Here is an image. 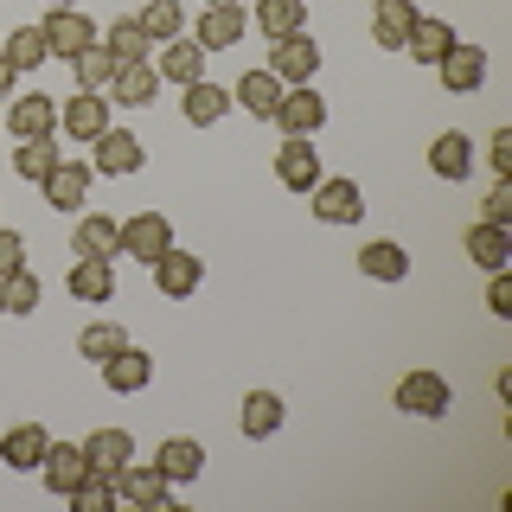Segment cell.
<instances>
[{
    "instance_id": "cell-1",
    "label": "cell",
    "mask_w": 512,
    "mask_h": 512,
    "mask_svg": "<svg viewBox=\"0 0 512 512\" xmlns=\"http://www.w3.org/2000/svg\"><path fill=\"white\" fill-rule=\"evenodd\" d=\"M39 32H45V45H52V58H64V64H71V58H84L90 45L103 39V32H96V20H90L84 7H52V13L39 20Z\"/></svg>"
},
{
    "instance_id": "cell-2",
    "label": "cell",
    "mask_w": 512,
    "mask_h": 512,
    "mask_svg": "<svg viewBox=\"0 0 512 512\" xmlns=\"http://www.w3.org/2000/svg\"><path fill=\"white\" fill-rule=\"evenodd\" d=\"M141 160H148V148H141V135H135V128H116V122H109L103 135L90 141V173L128 180V173H141Z\"/></svg>"
},
{
    "instance_id": "cell-3",
    "label": "cell",
    "mask_w": 512,
    "mask_h": 512,
    "mask_svg": "<svg viewBox=\"0 0 512 512\" xmlns=\"http://www.w3.org/2000/svg\"><path fill=\"white\" fill-rule=\"evenodd\" d=\"M116 500L135 506V512H167L173 506V480L154 468V461H128L116 474Z\"/></svg>"
},
{
    "instance_id": "cell-4",
    "label": "cell",
    "mask_w": 512,
    "mask_h": 512,
    "mask_svg": "<svg viewBox=\"0 0 512 512\" xmlns=\"http://www.w3.org/2000/svg\"><path fill=\"white\" fill-rule=\"evenodd\" d=\"M109 109H116V103H109L103 90H77V96H64V103H58V135H71V141H84V148H90V141L109 128Z\"/></svg>"
},
{
    "instance_id": "cell-5",
    "label": "cell",
    "mask_w": 512,
    "mask_h": 512,
    "mask_svg": "<svg viewBox=\"0 0 512 512\" xmlns=\"http://www.w3.org/2000/svg\"><path fill=\"white\" fill-rule=\"evenodd\" d=\"M90 180H96L90 160H64L58 154V167L39 180V192H45V205H52V212H84V205H90Z\"/></svg>"
},
{
    "instance_id": "cell-6",
    "label": "cell",
    "mask_w": 512,
    "mask_h": 512,
    "mask_svg": "<svg viewBox=\"0 0 512 512\" xmlns=\"http://www.w3.org/2000/svg\"><path fill=\"white\" fill-rule=\"evenodd\" d=\"M148 269H154V288H160L167 301L199 295V282H205V256H192V250H180V244H173V250H160Z\"/></svg>"
},
{
    "instance_id": "cell-7",
    "label": "cell",
    "mask_w": 512,
    "mask_h": 512,
    "mask_svg": "<svg viewBox=\"0 0 512 512\" xmlns=\"http://www.w3.org/2000/svg\"><path fill=\"white\" fill-rule=\"evenodd\" d=\"M276 128L282 135H320L327 128V96L314 84H288L282 103H276Z\"/></svg>"
},
{
    "instance_id": "cell-8",
    "label": "cell",
    "mask_w": 512,
    "mask_h": 512,
    "mask_svg": "<svg viewBox=\"0 0 512 512\" xmlns=\"http://www.w3.org/2000/svg\"><path fill=\"white\" fill-rule=\"evenodd\" d=\"M308 212L320 224H359L365 218V192H359V180H327V173H320V186L308 192Z\"/></svg>"
},
{
    "instance_id": "cell-9",
    "label": "cell",
    "mask_w": 512,
    "mask_h": 512,
    "mask_svg": "<svg viewBox=\"0 0 512 512\" xmlns=\"http://www.w3.org/2000/svg\"><path fill=\"white\" fill-rule=\"evenodd\" d=\"M244 32H250V7H237V0H218V7H199V26H192V39H199L205 52H231Z\"/></svg>"
},
{
    "instance_id": "cell-10",
    "label": "cell",
    "mask_w": 512,
    "mask_h": 512,
    "mask_svg": "<svg viewBox=\"0 0 512 512\" xmlns=\"http://www.w3.org/2000/svg\"><path fill=\"white\" fill-rule=\"evenodd\" d=\"M7 135L13 141H52L58 135V103L39 96V90L13 96V103H7Z\"/></svg>"
},
{
    "instance_id": "cell-11",
    "label": "cell",
    "mask_w": 512,
    "mask_h": 512,
    "mask_svg": "<svg viewBox=\"0 0 512 512\" xmlns=\"http://www.w3.org/2000/svg\"><path fill=\"white\" fill-rule=\"evenodd\" d=\"M455 404V391H448L442 372H404L397 378V410L404 416H448Z\"/></svg>"
},
{
    "instance_id": "cell-12",
    "label": "cell",
    "mask_w": 512,
    "mask_h": 512,
    "mask_svg": "<svg viewBox=\"0 0 512 512\" xmlns=\"http://www.w3.org/2000/svg\"><path fill=\"white\" fill-rule=\"evenodd\" d=\"M436 77H442V90H448V96H468V90L487 84V52L455 39V45H448V52L436 58Z\"/></svg>"
},
{
    "instance_id": "cell-13",
    "label": "cell",
    "mask_w": 512,
    "mask_h": 512,
    "mask_svg": "<svg viewBox=\"0 0 512 512\" xmlns=\"http://www.w3.org/2000/svg\"><path fill=\"white\" fill-rule=\"evenodd\" d=\"M154 90H160V71H154V58L116 64V71H109V84H103V96H109L116 109H141V103H154Z\"/></svg>"
},
{
    "instance_id": "cell-14",
    "label": "cell",
    "mask_w": 512,
    "mask_h": 512,
    "mask_svg": "<svg viewBox=\"0 0 512 512\" xmlns=\"http://www.w3.org/2000/svg\"><path fill=\"white\" fill-rule=\"evenodd\" d=\"M269 71H276L282 84H314V71H320L314 32H288V39H276V52H269Z\"/></svg>"
},
{
    "instance_id": "cell-15",
    "label": "cell",
    "mask_w": 512,
    "mask_h": 512,
    "mask_svg": "<svg viewBox=\"0 0 512 512\" xmlns=\"http://www.w3.org/2000/svg\"><path fill=\"white\" fill-rule=\"evenodd\" d=\"M276 180L288 192H314L320 186V154H314V135H288L276 148Z\"/></svg>"
},
{
    "instance_id": "cell-16",
    "label": "cell",
    "mask_w": 512,
    "mask_h": 512,
    "mask_svg": "<svg viewBox=\"0 0 512 512\" xmlns=\"http://www.w3.org/2000/svg\"><path fill=\"white\" fill-rule=\"evenodd\" d=\"M160 250H173V224L160 218V212L122 218V256H135V263H154Z\"/></svg>"
},
{
    "instance_id": "cell-17",
    "label": "cell",
    "mask_w": 512,
    "mask_h": 512,
    "mask_svg": "<svg viewBox=\"0 0 512 512\" xmlns=\"http://www.w3.org/2000/svg\"><path fill=\"white\" fill-rule=\"evenodd\" d=\"M64 288H71L77 301H90V308H103V301H116V263H109V256H77Z\"/></svg>"
},
{
    "instance_id": "cell-18",
    "label": "cell",
    "mask_w": 512,
    "mask_h": 512,
    "mask_svg": "<svg viewBox=\"0 0 512 512\" xmlns=\"http://www.w3.org/2000/svg\"><path fill=\"white\" fill-rule=\"evenodd\" d=\"M39 474H45V493L71 500V487L90 474V461H84V442H52V448H45V461H39Z\"/></svg>"
},
{
    "instance_id": "cell-19",
    "label": "cell",
    "mask_w": 512,
    "mask_h": 512,
    "mask_svg": "<svg viewBox=\"0 0 512 512\" xmlns=\"http://www.w3.org/2000/svg\"><path fill=\"white\" fill-rule=\"evenodd\" d=\"M154 52H160V58H154V71L167 77V84H180V90H186V84H199V77H205V58H212L199 39H167V45H154Z\"/></svg>"
},
{
    "instance_id": "cell-20",
    "label": "cell",
    "mask_w": 512,
    "mask_h": 512,
    "mask_svg": "<svg viewBox=\"0 0 512 512\" xmlns=\"http://www.w3.org/2000/svg\"><path fill=\"white\" fill-rule=\"evenodd\" d=\"M276 103H282V77L269 71V64H263V71H244V77H237L231 109H250L256 122H276Z\"/></svg>"
},
{
    "instance_id": "cell-21",
    "label": "cell",
    "mask_w": 512,
    "mask_h": 512,
    "mask_svg": "<svg viewBox=\"0 0 512 512\" xmlns=\"http://www.w3.org/2000/svg\"><path fill=\"white\" fill-rule=\"evenodd\" d=\"M103 384L116 397H135V391H148L154 384V352H141V346H122L116 359H103Z\"/></svg>"
},
{
    "instance_id": "cell-22",
    "label": "cell",
    "mask_w": 512,
    "mask_h": 512,
    "mask_svg": "<svg viewBox=\"0 0 512 512\" xmlns=\"http://www.w3.org/2000/svg\"><path fill=\"white\" fill-rule=\"evenodd\" d=\"M84 461H90V474L116 480L128 461H135V436H128V429H90V436H84Z\"/></svg>"
},
{
    "instance_id": "cell-23",
    "label": "cell",
    "mask_w": 512,
    "mask_h": 512,
    "mask_svg": "<svg viewBox=\"0 0 512 512\" xmlns=\"http://www.w3.org/2000/svg\"><path fill=\"white\" fill-rule=\"evenodd\" d=\"M45 448H52V436H45L39 423H13L7 436H0V461H7L13 474H39Z\"/></svg>"
},
{
    "instance_id": "cell-24",
    "label": "cell",
    "mask_w": 512,
    "mask_h": 512,
    "mask_svg": "<svg viewBox=\"0 0 512 512\" xmlns=\"http://www.w3.org/2000/svg\"><path fill=\"white\" fill-rule=\"evenodd\" d=\"M429 173H436V180H468L474 173V141L461 135V128H442V135L429 141Z\"/></svg>"
},
{
    "instance_id": "cell-25",
    "label": "cell",
    "mask_w": 512,
    "mask_h": 512,
    "mask_svg": "<svg viewBox=\"0 0 512 512\" xmlns=\"http://www.w3.org/2000/svg\"><path fill=\"white\" fill-rule=\"evenodd\" d=\"M71 256H122V224L109 212H84L71 231Z\"/></svg>"
},
{
    "instance_id": "cell-26",
    "label": "cell",
    "mask_w": 512,
    "mask_h": 512,
    "mask_svg": "<svg viewBox=\"0 0 512 512\" xmlns=\"http://www.w3.org/2000/svg\"><path fill=\"white\" fill-rule=\"evenodd\" d=\"M154 468L167 474L173 487H186V480H199V474H205V448L192 442V436H167V442L154 448Z\"/></svg>"
},
{
    "instance_id": "cell-27",
    "label": "cell",
    "mask_w": 512,
    "mask_h": 512,
    "mask_svg": "<svg viewBox=\"0 0 512 512\" xmlns=\"http://www.w3.org/2000/svg\"><path fill=\"white\" fill-rule=\"evenodd\" d=\"M448 45H455V26L448 20H436V13H416L410 20V32H404V52L416 58V64H436Z\"/></svg>"
},
{
    "instance_id": "cell-28",
    "label": "cell",
    "mask_w": 512,
    "mask_h": 512,
    "mask_svg": "<svg viewBox=\"0 0 512 512\" xmlns=\"http://www.w3.org/2000/svg\"><path fill=\"white\" fill-rule=\"evenodd\" d=\"M359 276H372V282H410V250L391 244V237H372V244L359 250Z\"/></svg>"
},
{
    "instance_id": "cell-29",
    "label": "cell",
    "mask_w": 512,
    "mask_h": 512,
    "mask_svg": "<svg viewBox=\"0 0 512 512\" xmlns=\"http://www.w3.org/2000/svg\"><path fill=\"white\" fill-rule=\"evenodd\" d=\"M468 256L487 269V276H493V269H506L512 263V231H506V224H487V218L468 224Z\"/></svg>"
},
{
    "instance_id": "cell-30",
    "label": "cell",
    "mask_w": 512,
    "mask_h": 512,
    "mask_svg": "<svg viewBox=\"0 0 512 512\" xmlns=\"http://www.w3.org/2000/svg\"><path fill=\"white\" fill-rule=\"evenodd\" d=\"M180 96H186V103H180V116H186L192 128H212V122H224V109H231V90H218L212 77H199V84H186Z\"/></svg>"
},
{
    "instance_id": "cell-31",
    "label": "cell",
    "mask_w": 512,
    "mask_h": 512,
    "mask_svg": "<svg viewBox=\"0 0 512 512\" xmlns=\"http://www.w3.org/2000/svg\"><path fill=\"white\" fill-rule=\"evenodd\" d=\"M416 20L410 0H372V39L384 45V52H404V32Z\"/></svg>"
},
{
    "instance_id": "cell-32",
    "label": "cell",
    "mask_w": 512,
    "mask_h": 512,
    "mask_svg": "<svg viewBox=\"0 0 512 512\" xmlns=\"http://www.w3.org/2000/svg\"><path fill=\"white\" fill-rule=\"evenodd\" d=\"M256 32H269V39L308 32V0H256Z\"/></svg>"
},
{
    "instance_id": "cell-33",
    "label": "cell",
    "mask_w": 512,
    "mask_h": 512,
    "mask_svg": "<svg viewBox=\"0 0 512 512\" xmlns=\"http://www.w3.org/2000/svg\"><path fill=\"white\" fill-rule=\"evenodd\" d=\"M282 416H288V410H282V397H276V391H250L237 423H244V436H250V442H269V436L282 429Z\"/></svg>"
},
{
    "instance_id": "cell-34",
    "label": "cell",
    "mask_w": 512,
    "mask_h": 512,
    "mask_svg": "<svg viewBox=\"0 0 512 512\" xmlns=\"http://www.w3.org/2000/svg\"><path fill=\"white\" fill-rule=\"evenodd\" d=\"M128 346V327L122 320H90L84 333H77V352H84L90 365H103V359H116V352Z\"/></svg>"
},
{
    "instance_id": "cell-35",
    "label": "cell",
    "mask_w": 512,
    "mask_h": 512,
    "mask_svg": "<svg viewBox=\"0 0 512 512\" xmlns=\"http://www.w3.org/2000/svg\"><path fill=\"white\" fill-rule=\"evenodd\" d=\"M103 52L116 58V64H135V58H154V39L141 32V20H116L103 32Z\"/></svg>"
},
{
    "instance_id": "cell-36",
    "label": "cell",
    "mask_w": 512,
    "mask_h": 512,
    "mask_svg": "<svg viewBox=\"0 0 512 512\" xmlns=\"http://www.w3.org/2000/svg\"><path fill=\"white\" fill-rule=\"evenodd\" d=\"M0 52H7V64H13V71H39V64L52 58V45H45V32H39V26H13Z\"/></svg>"
},
{
    "instance_id": "cell-37",
    "label": "cell",
    "mask_w": 512,
    "mask_h": 512,
    "mask_svg": "<svg viewBox=\"0 0 512 512\" xmlns=\"http://www.w3.org/2000/svg\"><path fill=\"white\" fill-rule=\"evenodd\" d=\"M135 20H141V32H148L154 45H167V39H180V26H186V7H180V0H148V7H141Z\"/></svg>"
},
{
    "instance_id": "cell-38",
    "label": "cell",
    "mask_w": 512,
    "mask_h": 512,
    "mask_svg": "<svg viewBox=\"0 0 512 512\" xmlns=\"http://www.w3.org/2000/svg\"><path fill=\"white\" fill-rule=\"evenodd\" d=\"M39 276H32V269H13V276H0V314H32L39 308Z\"/></svg>"
},
{
    "instance_id": "cell-39",
    "label": "cell",
    "mask_w": 512,
    "mask_h": 512,
    "mask_svg": "<svg viewBox=\"0 0 512 512\" xmlns=\"http://www.w3.org/2000/svg\"><path fill=\"white\" fill-rule=\"evenodd\" d=\"M52 167H58V148H52V141H20V148H13V173H20L26 186H39Z\"/></svg>"
},
{
    "instance_id": "cell-40",
    "label": "cell",
    "mask_w": 512,
    "mask_h": 512,
    "mask_svg": "<svg viewBox=\"0 0 512 512\" xmlns=\"http://www.w3.org/2000/svg\"><path fill=\"white\" fill-rule=\"evenodd\" d=\"M71 506H77V512H116V506H122V500H116V480H109V474H84V480L71 487Z\"/></svg>"
},
{
    "instance_id": "cell-41",
    "label": "cell",
    "mask_w": 512,
    "mask_h": 512,
    "mask_svg": "<svg viewBox=\"0 0 512 512\" xmlns=\"http://www.w3.org/2000/svg\"><path fill=\"white\" fill-rule=\"evenodd\" d=\"M71 71H77V90H103V84H109V71H116V58H109V52H103V39H96L84 58H71Z\"/></svg>"
},
{
    "instance_id": "cell-42",
    "label": "cell",
    "mask_w": 512,
    "mask_h": 512,
    "mask_svg": "<svg viewBox=\"0 0 512 512\" xmlns=\"http://www.w3.org/2000/svg\"><path fill=\"white\" fill-rule=\"evenodd\" d=\"M13 269H26V237L13 224H0V276H13Z\"/></svg>"
},
{
    "instance_id": "cell-43",
    "label": "cell",
    "mask_w": 512,
    "mask_h": 512,
    "mask_svg": "<svg viewBox=\"0 0 512 512\" xmlns=\"http://www.w3.org/2000/svg\"><path fill=\"white\" fill-rule=\"evenodd\" d=\"M487 314L512 320V276H506V269H493V282H487Z\"/></svg>"
},
{
    "instance_id": "cell-44",
    "label": "cell",
    "mask_w": 512,
    "mask_h": 512,
    "mask_svg": "<svg viewBox=\"0 0 512 512\" xmlns=\"http://www.w3.org/2000/svg\"><path fill=\"white\" fill-rule=\"evenodd\" d=\"M487 160H493V173H500V180H512V128H493Z\"/></svg>"
},
{
    "instance_id": "cell-45",
    "label": "cell",
    "mask_w": 512,
    "mask_h": 512,
    "mask_svg": "<svg viewBox=\"0 0 512 512\" xmlns=\"http://www.w3.org/2000/svg\"><path fill=\"white\" fill-rule=\"evenodd\" d=\"M487 224H512V180H493V192H487Z\"/></svg>"
},
{
    "instance_id": "cell-46",
    "label": "cell",
    "mask_w": 512,
    "mask_h": 512,
    "mask_svg": "<svg viewBox=\"0 0 512 512\" xmlns=\"http://www.w3.org/2000/svg\"><path fill=\"white\" fill-rule=\"evenodd\" d=\"M13 77H20V71H13V64H7V52H0V103L13 96Z\"/></svg>"
},
{
    "instance_id": "cell-47",
    "label": "cell",
    "mask_w": 512,
    "mask_h": 512,
    "mask_svg": "<svg viewBox=\"0 0 512 512\" xmlns=\"http://www.w3.org/2000/svg\"><path fill=\"white\" fill-rule=\"evenodd\" d=\"M45 7H84V0H45Z\"/></svg>"
},
{
    "instance_id": "cell-48",
    "label": "cell",
    "mask_w": 512,
    "mask_h": 512,
    "mask_svg": "<svg viewBox=\"0 0 512 512\" xmlns=\"http://www.w3.org/2000/svg\"><path fill=\"white\" fill-rule=\"evenodd\" d=\"M199 7H218V0H199Z\"/></svg>"
}]
</instances>
